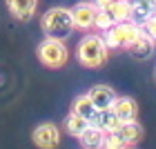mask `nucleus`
Instances as JSON below:
<instances>
[{"mask_svg": "<svg viewBox=\"0 0 156 149\" xmlns=\"http://www.w3.org/2000/svg\"><path fill=\"white\" fill-rule=\"evenodd\" d=\"M40 27H42V31H45L47 38L65 40L67 36H72V31L76 29L72 9H67V7H51V9H47L40 18Z\"/></svg>", "mask_w": 156, "mask_h": 149, "instance_id": "nucleus-1", "label": "nucleus"}, {"mask_svg": "<svg viewBox=\"0 0 156 149\" xmlns=\"http://www.w3.org/2000/svg\"><path fill=\"white\" fill-rule=\"evenodd\" d=\"M72 111L78 113V116H83V118H87V120H91V118H94V113H96L98 109L94 107V102L89 100V96H87V94H83V96H78L76 100H74Z\"/></svg>", "mask_w": 156, "mask_h": 149, "instance_id": "nucleus-17", "label": "nucleus"}, {"mask_svg": "<svg viewBox=\"0 0 156 149\" xmlns=\"http://www.w3.org/2000/svg\"><path fill=\"white\" fill-rule=\"evenodd\" d=\"M103 149H109V147H103Z\"/></svg>", "mask_w": 156, "mask_h": 149, "instance_id": "nucleus-23", "label": "nucleus"}, {"mask_svg": "<svg viewBox=\"0 0 156 149\" xmlns=\"http://www.w3.org/2000/svg\"><path fill=\"white\" fill-rule=\"evenodd\" d=\"M89 125H94V127H98V129H103L105 133H112L116 129V127L120 125V120L116 118V113L112 111V107L109 109H98L96 113H94V118L89 120Z\"/></svg>", "mask_w": 156, "mask_h": 149, "instance_id": "nucleus-14", "label": "nucleus"}, {"mask_svg": "<svg viewBox=\"0 0 156 149\" xmlns=\"http://www.w3.org/2000/svg\"><path fill=\"white\" fill-rule=\"evenodd\" d=\"M36 54H38V60L45 67H49V69L62 67L67 62V58H69L67 45H65V40H60V38H45L38 45Z\"/></svg>", "mask_w": 156, "mask_h": 149, "instance_id": "nucleus-3", "label": "nucleus"}, {"mask_svg": "<svg viewBox=\"0 0 156 149\" xmlns=\"http://www.w3.org/2000/svg\"><path fill=\"white\" fill-rule=\"evenodd\" d=\"M72 16H74V27L80 31H89L94 27V20L98 16V7L94 2H78L74 9H72Z\"/></svg>", "mask_w": 156, "mask_h": 149, "instance_id": "nucleus-5", "label": "nucleus"}, {"mask_svg": "<svg viewBox=\"0 0 156 149\" xmlns=\"http://www.w3.org/2000/svg\"><path fill=\"white\" fill-rule=\"evenodd\" d=\"M105 11L107 16L112 18V23H125V20H132V7H129V0H114L107 9H101Z\"/></svg>", "mask_w": 156, "mask_h": 149, "instance_id": "nucleus-15", "label": "nucleus"}, {"mask_svg": "<svg viewBox=\"0 0 156 149\" xmlns=\"http://www.w3.org/2000/svg\"><path fill=\"white\" fill-rule=\"evenodd\" d=\"M31 140H34V145L40 147V149H56L60 145V129L54 123H42L34 129Z\"/></svg>", "mask_w": 156, "mask_h": 149, "instance_id": "nucleus-4", "label": "nucleus"}, {"mask_svg": "<svg viewBox=\"0 0 156 149\" xmlns=\"http://www.w3.org/2000/svg\"><path fill=\"white\" fill-rule=\"evenodd\" d=\"M94 27H96L98 31H105V29H109V27H114V23H112V18H109L105 11L98 9V16H96V20H94Z\"/></svg>", "mask_w": 156, "mask_h": 149, "instance_id": "nucleus-18", "label": "nucleus"}, {"mask_svg": "<svg viewBox=\"0 0 156 149\" xmlns=\"http://www.w3.org/2000/svg\"><path fill=\"white\" fill-rule=\"evenodd\" d=\"M7 9L16 20H29L38 9V0H7Z\"/></svg>", "mask_w": 156, "mask_h": 149, "instance_id": "nucleus-11", "label": "nucleus"}, {"mask_svg": "<svg viewBox=\"0 0 156 149\" xmlns=\"http://www.w3.org/2000/svg\"><path fill=\"white\" fill-rule=\"evenodd\" d=\"M91 2H94V5L98 7V9H107V7H109L112 2H114V0H91Z\"/></svg>", "mask_w": 156, "mask_h": 149, "instance_id": "nucleus-21", "label": "nucleus"}, {"mask_svg": "<svg viewBox=\"0 0 156 149\" xmlns=\"http://www.w3.org/2000/svg\"><path fill=\"white\" fill-rule=\"evenodd\" d=\"M101 38H103V42H105V47H107V49H118V40H116L114 27H109V29L101 31Z\"/></svg>", "mask_w": 156, "mask_h": 149, "instance_id": "nucleus-19", "label": "nucleus"}, {"mask_svg": "<svg viewBox=\"0 0 156 149\" xmlns=\"http://www.w3.org/2000/svg\"><path fill=\"white\" fill-rule=\"evenodd\" d=\"M78 140H80L83 149H103L105 140H107V133L103 129H98V127H94V125H89L87 129L78 136Z\"/></svg>", "mask_w": 156, "mask_h": 149, "instance_id": "nucleus-12", "label": "nucleus"}, {"mask_svg": "<svg viewBox=\"0 0 156 149\" xmlns=\"http://www.w3.org/2000/svg\"><path fill=\"white\" fill-rule=\"evenodd\" d=\"M132 7V20L136 25H143L150 16L156 13V0H129Z\"/></svg>", "mask_w": 156, "mask_h": 149, "instance_id": "nucleus-13", "label": "nucleus"}, {"mask_svg": "<svg viewBox=\"0 0 156 149\" xmlns=\"http://www.w3.org/2000/svg\"><path fill=\"white\" fill-rule=\"evenodd\" d=\"M114 33H116V40H118V49L120 47L127 49L140 33H143V29H140V25H136L134 20H125V23H116L114 25Z\"/></svg>", "mask_w": 156, "mask_h": 149, "instance_id": "nucleus-7", "label": "nucleus"}, {"mask_svg": "<svg viewBox=\"0 0 156 149\" xmlns=\"http://www.w3.org/2000/svg\"><path fill=\"white\" fill-rule=\"evenodd\" d=\"M62 125H65V131L69 133V136H74V138H78V136H80V133L85 131V129H87V127H89V120L87 118H83V116H78V113H69V116L65 118V123H62Z\"/></svg>", "mask_w": 156, "mask_h": 149, "instance_id": "nucleus-16", "label": "nucleus"}, {"mask_svg": "<svg viewBox=\"0 0 156 149\" xmlns=\"http://www.w3.org/2000/svg\"><path fill=\"white\" fill-rule=\"evenodd\" d=\"M107 51L109 49L105 47V42L101 36H85L80 42H78V62H80L83 67H101L105 65V60H107Z\"/></svg>", "mask_w": 156, "mask_h": 149, "instance_id": "nucleus-2", "label": "nucleus"}, {"mask_svg": "<svg viewBox=\"0 0 156 149\" xmlns=\"http://www.w3.org/2000/svg\"><path fill=\"white\" fill-rule=\"evenodd\" d=\"M123 149H136V145H127V147H123Z\"/></svg>", "mask_w": 156, "mask_h": 149, "instance_id": "nucleus-22", "label": "nucleus"}, {"mask_svg": "<svg viewBox=\"0 0 156 149\" xmlns=\"http://www.w3.org/2000/svg\"><path fill=\"white\" fill-rule=\"evenodd\" d=\"M112 136L123 147L127 145H138L140 140H143V127H140L136 120H129V123H120L114 131H112Z\"/></svg>", "mask_w": 156, "mask_h": 149, "instance_id": "nucleus-6", "label": "nucleus"}, {"mask_svg": "<svg viewBox=\"0 0 156 149\" xmlns=\"http://www.w3.org/2000/svg\"><path fill=\"white\" fill-rule=\"evenodd\" d=\"M112 111L116 113V118L120 123H129V120H136V116H138V105L129 96H116Z\"/></svg>", "mask_w": 156, "mask_h": 149, "instance_id": "nucleus-8", "label": "nucleus"}, {"mask_svg": "<svg viewBox=\"0 0 156 149\" xmlns=\"http://www.w3.org/2000/svg\"><path fill=\"white\" fill-rule=\"evenodd\" d=\"M154 45H156V42L150 36L140 33V36L134 40L129 47H127V51H129V56H132L134 60H150L152 54H154Z\"/></svg>", "mask_w": 156, "mask_h": 149, "instance_id": "nucleus-10", "label": "nucleus"}, {"mask_svg": "<svg viewBox=\"0 0 156 149\" xmlns=\"http://www.w3.org/2000/svg\"><path fill=\"white\" fill-rule=\"evenodd\" d=\"M87 96H89V100L94 102L96 109H109L116 100V91L112 87H107V85H96V87H91L87 91Z\"/></svg>", "mask_w": 156, "mask_h": 149, "instance_id": "nucleus-9", "label": "nucleus"}, {"mask_svg": "<svg viewBox=\"0 0 156 149\" xmlns=\"http://www.w3.org/2000/svg\"><path fill=\"white\" fill-rule=\"evenodd\" d=\"M140 29H143L145 36H150V38L156 42V13H154V16H150L143 25H140Z\"/></svg>", "mask_w": 156, "mask_h": 149, "instance_id": "nucleus-20", "label": "nucleus"}]
</instances>
